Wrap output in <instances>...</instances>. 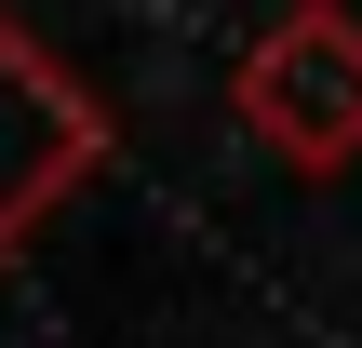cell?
<instances>
[{
  "mask_svg": "<svg viewBox=\"0 0 362 348\" xmlns=\"http://www.w3.org/2000/svg\"><path fill=\"white\" fill-rule=\"evenodd\" d=\"M94 161H107V107H94V94L0 13V255H13Z\"/></svg>",
  "mask_w": 362,
  "mask_h": 348,
  "instance_id": "obj_2",
  "label": "cell"
},
{
  "mask_svg": "<svg viewBox=\"0 0 362 348\" xmlns=\"http://www.w3.org/2000/svg\"><path fill=\"white\" fill-rule=\"evenodd\" d=\"M228 107H242V121H255V148H269V161H296V174L362 161V13H349V0H296L282 27H255V54H242Z\"/></svg>",
  "mask_w": 362,
  "mask_h": 348,
  "instance_id": "obj_1",
  "label": "cell"
}]
</instances>
